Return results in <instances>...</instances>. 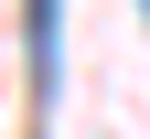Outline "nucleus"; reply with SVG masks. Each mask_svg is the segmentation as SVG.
Returning <instances> with one entry per match:
<instances>
[{
    "instance_id": "nucleus-1",
    "label": "nucleus",
    "mask_w": 150,
    "mask_h": 139,
    "mask_svg": "<svg viewBox=\"0 0 150 139\" xmlns=\"http://www.w3.org/2000/svg\"><path fill=\"white\" fill-rule=\"evenodd\" d=\"M22 54H32V118H54V86H64V0H22Z\"/></svg>"
}]
</instances>
